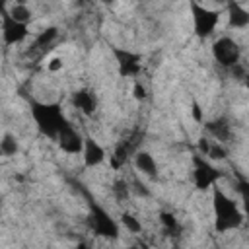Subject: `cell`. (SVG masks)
<instances>
[{"mask_svg":"<svg viewBox=\"0 0 249 249\" xmlns=\"http://www.w3.org/2000/svg\"><path fill=\"white\" fill-rule=\"evenodd\" d=\"M132 97H134L136 101H144V99L148 97L146 88H144L140 82H134V86H132Z\"/></svg>","mask_w":249,"mask_h":249,"instance_id":"24","label":"cell"},{"mask_svg":"<svg viewBox=\"0 0 249 249\" xmlns=\"http://www.w3.org/2000/svg\"><path fill=\"white\" fill-rule=\"evenodd\" d=\"M243 80H245V86H247V89H249V76H243Z\"/></svg>","mask_w":249,"mask_h":249,"instance_id":"28","label":"cell"},{"mask_svg":"<svg viewBox=\"0 0 249 249\" xmlns=\"http://www.w3.org/2000/svg\"><path fill=\"white\" fill-rule=\"evenodd\" d=\"M62 66H64V62H62V58H53L49 64H47V70L49 72H58V70H62Z\"/></svg>","mask_w":249,"mask_h":249,"instance_id":"26","label":"cell"},{"mask_svg":"<svg viewBox=\"0 0 249 249\" xmlns=\"http://www.w3.org/2000/svg\"><path fill=\"white\" fill-rule=\"evenodd\" d=\"M228 25L233 29H243L249 25V10L243 8L239 2L235 0H228Z\"/></svg>","mask_w":249,"mask_h":249,"instance_id":"13","label":"cell"},{"mask_svg":"<svg viewBox=\"0 0 249 249\" xmlns=\"http://www.w3.org/2000/svg\"><path fill=\"white\" fill-rule=\"evenodd\" d=\"M235 189H237V193H239L243 212L249 216V181H247V179H243V177H239V179H237Z\"/></svg>","mask_w":249,"mask_h":249,"instance_id":"18","label":"cell"},{"mask_svg":"<svg viewBox=\"0 0 249 249\" xmlns=\"http://www.w3.org/2000/svg\"><path fill=\"white\" fill-rule=\"evenodd\" d=\"M10 14L18 19V21H29V18H31V12H29V8L27 6H23V4H16V6H12L10 8Z\"/></svg>","mask_w":249,"mask_h":249,"instance_id":"23","label":"cell"},{"mask_svg":"<svg viewBox=\"0 0 249 249\" xmlns=\"http://www.w3.org/2000/svg\"><path fill=\"white\" fill-rule=\"evenodd\" d=\"M210 160H216V161H222L228 158V150L222 146V142H216V144H210L208 148V154H206Z\"/></svg>","mask_w":249,"mask_h":249,"instance_id":"22","label":"cell"},{"mask_svg":"<svg viewBox=\"0 0 249 249\" xmlns=\"http://www.w3.org/2000/svg\"><path fill=\"white\" fill-rule=\"evenodd\" d=\"M191 115H193V121L202 123V109H200V105L196 101H193V105H191Z\"/></svg>","mask_w":249,"mask_h":249,"instance_id":"25","label":"cell"},{"mask_svg":"<svg viewBox=\"0 0 249 249\" xmlns=\"http://www.w3.org/2000/svg\"><path fill=\"white\" fill-rule=\"evenodd\" d=\"M111 191H113V195H115L117 200H126L128 195H130V187H128V183H126L124 179H117V181L113 183Z\"/></svg>","mask_w":249,"mask_h":249,"instance_id":"21","label":"cell"},{"mask_svg":"<svg viewBox=\"0 0 249 249\" xmlns=\"http://www.w3.org/2000/svg\"><path fill=\"white\" fill-rule=\"evenodd\" d=\"M204 128L206 132L216 140V142H228L231 138V126L228 123V119L224 117H218V119H212V121H206L204 123Z\"/></svg>","mask_w":249,"mask_h":249,"instance_id":"14","label":"cell"},{"mask_svg":"<svg viewBox=\"0 0 249 249\" xmlns=\"http://www.w3.org/2000/svg\"><path fill=\"white\" fill-rule=\"evenodd\" d=\"M29 35V27L25 21H18L10 10L4 12L2 16V39H4V45L10 47V45H18L21 41H25Z\"/></svg>","mask_w":249,"mask_h":249,"instance_id":"8","label":"cell"},{"mask_svg":"<svg viewBox=\"0 0 249 249\" xmlns=\"http://www.w3.org/2000/svg\"><path fill=\"white\" fill-rule=\"evenodd\" d=\"M113 56H115V62H117V68H119V74L123 78H136L140 72H142V56L134 51H128L124 47H113L111 49Z\"/></svg>","mask_w":249,"mask_h":249,"instance_id":"7","label":"cell"},{"mask_svg":"<svg viewBox=\"0 0 249 249\" xmlns=\"http://www.w3.org/2000/svg\"><path fill=\"white\" fill-rule=\"evenodd\" d=\"M82 154H84V165L86 167H95V165H99V163L105 161V150H103V146L97 140H93L91 136H86L84 138V150H82Z\"/></svg>","mask_w":249,"mask_h":249,"instance_id":"12","label":"cell"},{"mask_svg":"<svg viewBox=\"0 0 249 249\" xmlns=\"http://www.w3.org/2000/svg\"><path fill=\"white\" fill-rule=\"evenodd\" d=\"M18 142H16V138L12 136V134H4V138H2V142H0V152H2V156H16V152H18Z\"/></svg>","mask_w":249,"mask_h":249,"instance_id":"20","label":"cell"},{"mask_svg":"<svg viewBox=\"0 0 249 249\" xmlns=\"http://www.w3.org/2000/svg\"><path fill=\"white\" fill-rule=\"evenodd\" d=\"M56 35H58V29L54 27V25H51V27H47V29H43L37 37H35V41H33V47H31V53H37V51H45L54 39H56Z\"/></svg>","mask_w":249,"mask_h":249,"instance_id":"16","label":"cell"},{"mask_svg":"<svg viewBox=\"0 0 249 249\" xmlns=\"http://www.w3.org/2000/svg\"><path fill=\"white\" fill-rule=\"evenodd\" d=\"M72 105L80 111V113H84L86 117H91L93 113H95V109H97V97H95V93L89 89V88H82V89H76L74 93H72Z\"/></svg>","mask_w":249,"mask_h":249,"instance_id":"10","label":"cell"},{"mask_svg":"<svg viewBox=\"0 0 249 249\" xmlns=\"http://www.w3.org/2000/svg\"><path fill=\"white\" fill-rule=\"evenodd\" d=\"M196 146H198V150L202 152V156H206V154H208V148H210V142H208L206 138H200V140L196 142Z\"/></svg>","mask_w":249,"mask_h":249,"instance_id":"27","label":"cell"},{"mask_svg":"<svg viewBox=\"0 0 249 249\" xmlns=\"http://www.w3.org/2000/svg\"><path fill=\"white\" fill-rule=\"evenodd\" d=\"M31 117L37 124V130L51 138L56 140L58 132L62 130V126L68 123L64 113H62V105L60 103H41V101H31Z\"/></svg>","mask_w":249,"mask_h":249,"instance_id":"2","label":"cell"},{"mask_svg":"<svg viewBox=\"0 0 249 249\" xmlns=\"http://www.w3.org/2000/svg\"><path fill=\"white\" fill-rule=\"evenodd\" d=\"M134 165H136V169H140V173H144V175H148L152 179L158 177V163H156V160H154V156L150 152L138 150L134 154Z\"/></svg>","mask_w":249,"mask_h":249,"instance_id":"15","label":"cell"},{"mask_svg":"<svg viewBox=\"0 0 249 249\" xmlns=\"http://www.w3.org/2000/svg\"><path fill=\"white\" fill-rule=\"evenodd\" d=\"M222 177H224V171L222 169L214 167L200 154H195L193 156V183H195V187L198 191H208Z\"/></svg>","mask_w":249,"mask_h":249,"instance_id":"5","label":"cell"},{"mask_svg":"<svg viewBox=\"0 0 249 249\" xmlns=\"http://www.w3.org/2000/svg\"><path fill=\"white\" fill-rule=\"evenodd\" d=\"M160 224H161L163 231L169 233V235H177L181 231V226H179L177 218L171 212H160Z\"/></svg>","mask_w":249,"mask_h":249,"instance_id":"17","label":"cell"},{"mask_svg":"<svg viewBox=\"0 0 249 249\" xmlns=\"http://www.w3.org/2000/svg\"><path fill=\"white\" fill-rule=\"evenodd\" d=\"M189 6H191V16H193V29H195V35H196L198 39L210 37V35L216 31V27H218L220 12L202 6L198 0H189Z\"/></svg>","mask_w":249,"mask_h":249,"instance_id":"3","label":"cell"},{"mask_svg":"<svg viewBox=\"0 0 249 249\" xmlns=\"http://www.w3.org/2000/svg\"><path fill=\"white\" fill-rule=\"evenodd\" d=\"M84 138L86 136H82L70 123H66L56 136V144L66 154H80L84 150Z\"/></svg>","mask_w":249,"mask_h":249,"instance_id":"9","label":"cell"},{"mask_svg":"<svg viewBox=\"0 0 249 249\" xmlns=\"http://www.w3.org/2000/svg\"><path fill=\"white\" fill-rule=\"evenodd\" d=\"M88 224H89V230L93 231V235H97V237H105V239H117L119 237V224L97 202H89Z\"/></svg>","mask_w":249,"mask_h":249,"instance_id":"4","label":"cell"},{"mask_svg":"<svg viewBox=\"0 0 249 249\" xmlns=\"http://www.w3.org/2000/svg\"><path fill=\"white\" fill-rule=\"evenodd\" d=\"M212 210H214V228L218 233L235 230L243 222V212L239 210L237 202L218 187L212 189Z\"/></svg>","mask_w":249,"mask_h":249,"instance_id":"1","label":"cell"},{"mask_svg":"<svg viewBox=\"0 0 249 249\" xmlns=\"http://www.w3.org/2000/svg\"><path fill=\"white\" fill-rule=\"evenodd\" d=\"M121 224L130 231V233H140L142 231V224L136 216H132L130 212H123L121 214Z\"/></svg>","mask_w":249,"mask_h":249,"instance_id":"19","label":"cell"},{"mask_svg":"<svg viewBox=\"0 0 249 249\" xmlns=\"http://www.w3.org/2000/svg\"><path fill=\"white\" fill-rule=\"evenodd\" d=\"M214 2H218V4H226L228 0H214Z\"/></svg>","mask_w":249,"mask_h":249,"instance_id":"29","label":"cell"},{"mask_svg":"<svg viewBox=\"0 0 249 249\" xmlns=\"http://www.w3.org/2000/svg\"><path fill=\"white\" fill-rule=\"evenodd\" d=\"M136 144H138V136L136 134L126 138V140H123V142H119L115 152H113V156L109 158L111 160V167L113 169H121L128 161L130 154H136Z\"/></svg>","mask_w":249,"mask_h":249,"instance_id":"11","label":"cell"},{"mask_svg":"<svg viewBox=\"0 0 249 249\" xmlns=\"http://www.w3.org/2000/svg\"><path fill=\"white\" fill-rule=\"evenodd\" d=\"M212 56L222 68H235L241 58V49L231 37H220L212 43Z\"/></svg>","mask_w":249,"mask_h":249,"instance_id":"6","label":"cell"}]
</instances>
